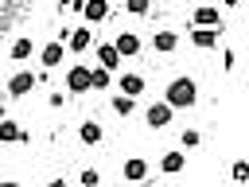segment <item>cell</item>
Wrapping results in <instances>:
<instances>
[{
  "mask_svg": "<svg viewBox=\"0 0 249 187\" xmlns=\"http://www.w3.org/2000/svg\"><path fill=\"white\" fill-rule=\"evenodd\" d=\"M89 43H93V31H89V23H82V27H70V35H66V47H70L74 55H82Z\"/></svg>",
  "mask_w": 249,
  "mask_h": 187,
  "instance_id": "cell-6",
  "label": "cell"
},
{
  "mask_svg": "<svg viewBox=\"0 0 249 187\" xmlns=\"http://www.w3.org/2000/svg\"><path fill=\"white\" fill-rule=\"evenodd\" d=\"M121 58H124V55L117 51V43H97V62H101V66L117 70V66H121Z\"/></svg>",
  "mask_w": 249,
  "mask_h": 187,
  "instance_id": "cell-10",
  "label": "cell"
},
{
  "mask_svg": "<svg viewBox=\"0 0 249 187\" xmlns=\"http://www.w3.org/2000/svg\"><path fill=\"white\" fill-rule=\"evenodd\" d=\"M124 8H128L132 16H148V8H152V0H124Z\"/></svg>",
  "mask_w": 249,
  "mask_h": 187,
  "instance_id": "cell-20",
  "label": "cell"
},
{
  "mask_svg": "<svg viewBox=\"0 0 249 187\" xmlns=\"http://www.w3.org/2000/svg\"><path fill=\"white\" fill-rule=\"evenodd\" d=\"M82 183H86V187H93V183H101V175H97L93 168H86V171H82Z\"/></svg>",
  "mask_w": 249,
  "mask_h": 187,
  "instance_id": "cell-23",
  "label": "cell"
},
{
  "mask_svg": "<svg viewBox=\"0 0 249 187\" xmlns=\"http://www.w3.org/2000/svg\"><path fill=\"white\" fill-rule=\"evenodd\" d=\"M222 70H233V51H230V47L222 51Z\"/></svg>",
  "mask_w": 249,
  "mask_h": 187,
  "instance_id": "cell-24",
  "label": "cell"
},
{
  "mask_svg": "<svg viewBox=\"0 0 249 187\" xmlns=\"http://www.w3.org/2000/svg\"><path fill=\"white\" fill-rule=\"evenodd\" d=\"M35 74L31 70H19V74H12V82H8V97H27L31 90H35Z\"/></svg>",
  "mask_w": 249,
  "mask_h": 187,
  "instance_id": "cell-4",
  "label": "cell"
},
{
  "mask_svg": "<svg viewBox=\"0 0 249 187\" xmlns=\"http://www.w3.org/2000/svg\"><path fill=\"white\" fill-rule=\"evenodd\" d=\"M132 109H136V97L121 90V94L113 97V113H117V117H132Z\"/></svg>",
  "mask_w": 249,
  "mask_h": 187,
  "instance_id": "cell-16",
  "label": "cell"
},
{
  "mask_svg": "<svg viewBox=\"0 0 249 187\" xmlns=\"http://www.w3.org/2000/svg\"><path fill=\"white\" fill-rule=\"evenodd\" d=\"M86 23H101L105 16H109V0H86Z\"/></svg>",
  "mask_w": 249,
  "mask_h": 187,
  "instance_id": "cell-15",
  "label": "cell"
},
{
  "mask_svg": "<svg viewBox=\"0 0 249 187\" xmlns=\"http://www.w3.org/2000/svg\"><path fill=\"white\" fill-rule=\"evenodd\" d=\"M198 140H202V136H198L195 129H183V148H198Z\"/></svg>",
  "mask_w": 249,
  "mask_h": 187,
  "instance_id": "cell-22",
  "label": "cell"
},
{
  "mask_svg": "<svg viewBox=\"0 0 249 187\" xmlns=\"http://www.w3.org/2000/svg\"><path fill=\"white\" fill-rule=\"evenodd\" d=\"M78 136H82V144H97V140H101V125H97V121H82Z\"/></svg>",
  "mask_w": 249,
  "mask_h": 187,
  "instance_id": "cell-18",
  "label": "cell"
},
{
  "mask_svg": "<svg viewBox=\"0 0 249 187\" xmlns=\"http://www.w3.org/2000/svg\"><path fill=\"white\" fill-rule=\"evenodd\" d=\"M121 175H124L128 183L148 179V160H144V156H128V160H124V168H121Z\"/></svg>",
  "mask_w": 249,
  "mask_h": 187,
  "instance_id": "cell-7",
  "label": "cell"
},
{
  "mask_svg": "<svg viewBox=\"0 0 249 187\" xmlns=\"http://www.w3.org/2000/svg\"><path fill=\"white\" fill-rule=\"evenodd\" d=\"M31 51H35V47H31V39H27V35H19V39H16L12 47H8V55H12L16 62H23V58H27Z\"/></svg>",
  "mask_w": 249,
  "mask_h": 187,
  "instance_id": "cell-17",
  "label": "cell"
},
{
  "mask_svg": "<svg viewBox=\"0 0 249 187\" xmlns=\"http://www.w3.org/2000/svg\"><path fill=\"white\" fill-rule=\"evenodd\" d=\"M58 8H70V0H58Z\"/></svg>",
  "mask_w": 249,
  "mask_h": 187,
  "instance_id": "cell-26",
  "label": "cell"
},
{
  "mask_svg": "<svg viewBox=\"0 0 249 187\" xmlns=\"http://www.w3.org/2000/svg\"><path fill=\"white\" fill-rule=\"evenodd\" d=\"M222 4H230V8H233V4H241V0H222Z\"/></svg>",
  "mask_w": 249,
  "mask_h": 187,
  "instance_id": "cell-25",
  "label": "cell"
},
{
  "mask_svg": "<svg viewBox=\"0 0 249 187\" xmlns=\"http://www.w3.org/2000/svg\"><path fill=\"white\" fill-rule=\"evenodd\" d=\"M121 90L136 97V94H144V78L140 74H121Z\"/></svg>",
  "mask_w": 249,
  "mask_h": 187,
  "instance_id": "cell-19",
  "label": "cell"
},
{
  "mask_svg": "<svg viewBox=\"0 0 249 187\" xmlns=\"http://www.w3.org/2000/svg\"><path fill=\"white\" fill-rule=\"evenodd\" d=\"M183 164H187V156H183L179 148H171V152H163V156H160V171H163V175H179V171H183Z\"/></svg>",
  "mask_w": 249,
  "mask_h": 187,
  "instance_id": "cell-8",
  "label": "cell"
},
{
  "mask_svg": "<svg viewBox=\"0 0 249 187\" xmlns=\"http://www.w3.org/2000/svg\"><path fill=\"white\" fill-rule=\"evenodd\" d=\"M230 175H233V179H237V183H245V179H249V164H245V160H237V164H233V171H230Z\"/></svg>",
  "mask_w": 249,
  "mask_h": 187,
  "instance_id": "cell-21",
  "label": "cell"
},
{
  "mask_svg": "<svg viewBox=\"0 0 249 187\" xmlns=\"http://www.w3.org/2000/svg\"><path fill=\"white\" fill-rule=\"evenodd\" d=\"M62 58H66V43H62V39H54V43H47V47L39 51V62H43V70H54Z\"/></svg>",
  "mask_w": 249,
  "mask_h": 187,
  "instance_id": "cell-5",
  "label": "cell"
},
{
  "mask_svg": "<svg viewBox=\"0 0 249 187\" xmlns=\"http://www.w3.org/2000/svg\"><path fill=\"white\" fill-rule=\"evenodd\" d=\"M163 97H167L175 109H191V105L198 101V86H195V78H175Z\"/></svg>",
  "mask_w": 249,
  "mask_h": 187,
  "instance_id": "cell-1",
  "label": "cell"
},
{
  "mask_svg": "<svg viewBox=\"0 0 249 187\" xmlns=\"http://www.w3.org/2000/svg\"><path fill=\"white\" fill-rule=\"evenodd\" d=\"M152 47H156L160 55H171V51L179 47V35H175V31H156V35H152Z\"/></svg>",
  "mask_w": 249,
  "mask_h": 187,
  "instance_id": "cell-13",
  "label": "cell"
},
{
  "mask_svg": "<svg viewBox=\"0 0 249 187\" xmlns=\"http://www.w3.org/2000/svg\"><path fill=\"white\" fill-rule=\"evenodd\" d=\"M191 43L202 47V51L218 47V27H191Z\"/></svg>",
  "mask_w": 249,
  "mask_h": 187,
  "instance_id": "cell-9",
  "label": "cell"
},
{
  "mask_svg": "<svg viewBox=\"0 0 249 187\" xmlns=\"http://www.w3.org/2000/svg\"><path fill=\"white\" fill-rule=\"evenodd\" d=\"M117 51L128 58V55H136L140 51V35L136 31H117Z\"/></svg>",
  "mask_w": 249,
  "mask_h": 187,
  "instance_id": "cell-14",
  "label": "cell"
},
{
  "mask_svg": "<svg viewBox=\"0 0 249 187\" xmlns=\"http://www.w3.org/2000/svg\"><path fill=\"white\" fill-rule=\"evenodd\" d=\"M66 90L70 94H89L93 90V70L89 66H70L66 70Z\"/></svg>",
  "mask_w": 249,
  "mask_h": 187,
  "instance_id": "cell-2",
  "label": "cell"
},
{
  "mask_svg": "<svg viewBox=\"0 0 249 187\" xmlns=\"http://www.w3.org/2000/svg\"><path fill=\"white\" fill-rule=\"evenodd\" d=\"M0 140H4V144H19V140H27V132H23L12 117H0Z\"/></svg>",
  "mask_w": 249,
  "mask_h": 187,
  "instance_id": "cell-11",
  "label": "cell"
},
{
  "mask_svg": "<svg viewBox=\"0 0 249 187\" xmlns=\"http://www.w3.org/2000/svg\"><path fill=\"white\" fill-rule=\"evenodd\" d=\"M191 19H195V27H218V19H222V16H218V8H210V4H198Z\"/></svg>",
  "mask_w": 249,
  "mask_h": 187,
  "instance_id": "cell-12",
  "label": "cell"
},
{
  "mask_svg": "<svg viewBox=\"0 0 249 187\" xmlns=\"http://www.w3.org/2000/svg\"><path fill=\"white\" fill-rule=\"evenodd\" d=\"M171 113H175V105L163 97V101L148 105V113H144V117H148V125H152V129H167V125H171Z\"/></svg>",
  "mask_w": 249,
  "mask_h": 187,
  "instance_id": "cell-3",
  "label": "cell"
}]
</instances>
